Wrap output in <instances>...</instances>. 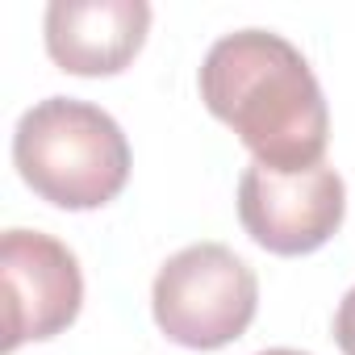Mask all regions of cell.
<instances>
[{"label":"cell","instance_id":"cell-2","mask_svg":"<svg viewBox=\"0 0 355 355\" xmlns=\"http://www.w3.org/2000/svg\"><path fill=\"white\" fill-rule=\"evenodd\" d=\"M13 163L42 201L59 209H101L130 180V142L101 105L46 96L21 113Z\"/></svg>","mask_w":355,"mask_h":355},{"label":"cell","instance_id":"cell-7","mask_svg":"<svg viewBox=\"0 0 355 355\" xmlns=\"http://www.w3.org/2000/svg\"><path fill=\"white\" fill-rule=\"evenodd\" d=\"M334 338H338L343 355H355V288L338 301V313H334Z\"/></svg>","mask_w":355,"mask_h":355},{"label":"cell","instance_id":"cell-8","mask_svg":"<svg viewBox=\"0 0 355 355\" xmlns=\"http://www.w3.org/2000/svg\"><path fill=\"white\" fill-rule=\"evenodd\" d=\"M259 355H305V351H293V347H272V351H259Z\"/></svg>","mask_w":355,"mask_h":355},{"label":"cell","instance_id":"cell-3","mask_svg":"<svg viewBox=\"0 0 355 355\" xmlns=\"http://www.w3.org/2000/svg\"><path fill=\"white\" fill-rule=\"evenodd\" d=\"M259 305V280L222 243H193L175 251L150 288L159 330L193 351H218L234 343Z\"/></svg>","mask_w":355,"mask_h":355},{"label":"cell","instance_id":"cell-1","mask_svg":"<svg viewBox=\"0 0 355 355\" xmlns=\"http://www.w3.org/2000/svg\"><path fill=\"white\" fill-rule=\"evenodd\" d=\"M201 101L226 121L255 163L301 171L322 163L330 113L305 55L272 30H239L209 46L201 63Z\"/></svg>","mask_w":355,"mask_h":355},{"label":"cell","instance_id":"cell-4","mask_svg":"<svg viewBox=\"0 0 355 355\" xmlns=\"http://www.w3.org/2000/svg\"><path fill=\"white\" fill-rule=\"evenodd\" d=\"M347 193L330 163L276 171L251 163L239 180V218L247 234L272 255H309L343 226Z\"/></svg>","mask_w":355,"mask_h":355},{"label":"cell","instance_id":"cell-5","mask_svg":"<svg viewBox=\"0 0 355 355\" xmlns=\"http://www.w3.org/2000/svg\"><path fill=\"white\" fill-rule=\"evenodd\" d=\"M0 280H5V351L67 330L84 301L76 255L42 230H5Z\"/></svg>","mask_w":355,"mask_h":355},{"label":"cell","instance_id":"cell-6","mask_svg":"<svg viewBox=\"0 0 355 355\" xmlns=\"http://www.w3.org/2000/svg\"><path fill=\"white\" fill-rule=\"evenodd\" d=\"M146 0H51L46 51L71 76H117L146 42Z\"/></svg>","mask_w":355,"mask_h":355}]
</instances>
